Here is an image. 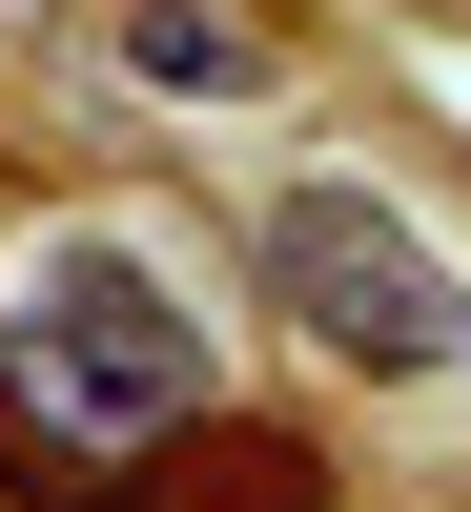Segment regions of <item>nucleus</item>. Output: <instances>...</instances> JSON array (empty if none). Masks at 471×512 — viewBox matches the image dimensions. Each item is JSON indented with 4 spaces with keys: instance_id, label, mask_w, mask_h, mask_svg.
<instances>
[{
    "instance_id": "1",
    "label": "nucleus",
    "mask_w": 471,
    "mask_h": 512,
    "mask_svg": "<svg viewBox=\"0 0 471 512\" xmlns=\"http://www.w3.org/2000/svg\"><path fill=\"white\" fill-rule=\"evenodd\" d=\"M185 431H205V328L164 308L123 246H62V267L0 308V472H21L41 512H103Z\"/></svg>"
},
{
    "instance_id": "2",
    "label": "nucleus",
    "mask_w": 471,
    "mask_h": 512,
    "mask_svg": "<svg viewBox=\"0 0 471 512\" xmlns=\"http://www.w3.org/2000/svg\"><path fill=\"white\" fill-rule=\"evenodd\" d=\"M267 308L308 328L328 369H431V349H471V287H451L369 185H287V205H267Z\"/></svg>"
},
{
    "instance_id": "3",
    "label": "nucleus",
    "mask_w": 471,
    "mask_h": 512,
    "mask_svg": "<svg viewBox=\"0 0 471 512\" xmlns=\"http://www.w3.org/2000/svg\"><path fill=\"white\" fill-rule=\"evenodd\" d=\"M123 512H328V451H287V431H185Z\"/></svg>"
},
{
    "instance_id": "4",
    "label": "nucleus",
    "mask_w": 471,
    "mask_h": 512,
    "mask_svg": "<svg viewBox=\"0 0 471 512\" xmlns=\"http://www.w3.org/2000/svg\"><path fill=\"white\" fill-rule=\"evenodd\" d=\"M123 62H144L164 103H246V82H267V41H246L226 0H123Z\"/></svg>"
}]
</instances>
